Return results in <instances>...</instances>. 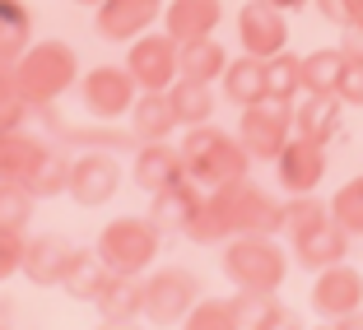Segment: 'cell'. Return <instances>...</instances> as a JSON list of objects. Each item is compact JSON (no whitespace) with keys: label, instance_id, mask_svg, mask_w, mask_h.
Returning <instances> with one entry per match:
<instances>
[{"label":"cell","instance_id":"cell-1","mask_svg":"<svg viewBox=\"0 0 363 330\" xmlns=\"http://www.w3.org/2000/svg\"><path fill=\"white\" fill-rule=\"evenodd\" d=\"M247 144L214 126H191L186 130V144H182V163H186V177L205 191H219V186H233L247 177Z\"/></svg>","mask_w":363,"mask_h":330},{"label":"cell","instance_id":"cell-2","mask_svg":"<svg viewBox=\"0 0 363 330\" xmlns=\"http://www.w3.org/2000/svg\"><path fill=\"white\" fill-rule=\"evenodd\" d=\"M224 270L247 293H275L284 284V251L270 242V233H238L228 242Z\"/></svg>","mask_w":363,"mask_h":330},{"label":"cell","instance_id":"cell-3","mask_svg":"<svg viewBox=\"0 0 363 330\" xmlns=\"http://www.w3.org/2000/svg\"><path fill=\"white\" fill-rule=\"evenodd\" d=\"M154 246H159V228L140 224V219H117V224L103 233L98 242V256L112 275H135L154 261Z\"/></svg>","mask_w":363,"mask_h":330},{"label":"cell","instance_id":"cell-4","mask_svg":"<svg viewBox=\"0 0 363 330\" xmlns=\"http://www.w3.org/2000/svg\"><path fill=\"white\" fill-rule=\"evenodd\" d=\"M289 130H294V103L261 98V103L242 107V130H238V140L247 144L252 159H275L289 144Z\"/></svg>","mask_w":363,"mask_h":330},{"label":"cell","instance_id":"cell-5","mask_svg":"<svg viewBox=\"0 0 363 330\" xmlns=\"http://www.w3.org/2000/svg\"><path fill=\"white\" fill-rule=\"evenodd\" d=\"M70 79H75V52L61 47V42H47V47H38V52H28L23 65H19L23 98H38V103L56 98Z\"/></svg>","mask_w":363,"mask_h":330},{"label":"cell","instance_id":"cell-6","mask_svg":"<svg viewBox=\"0 0 363 330\" xmlns=\"http://www.w3.org/2000/svg\"><path fill=\"white\" fill-rule=\"evenodd\" d=\"M359 307H363V275L359 270L345 266V261L317 270V279H312V312H317V317L350 321Z\"/></svg>","mask_w":363,"mask_h":330},{"label":"cell","instance_id":"cell-7","mask_svg":"<svg viewBox=\"0 0 363 330\" xmlns=\"http://www.w3.org/2000/svg\"><path fill=\"white\" fill-rule=\"evenodd\" d=\"M238 38H242V52L247 56H270L284 52L289 42V23H284V10H279L275 0H247L242 14H238Z\"/></svg>","mask_w":363,"mask_h":330},{"label":"cell","instance_id":"cell-8","mask_svg":"<svg viewBox=\"0 0 363 330\" xmlns=\"http://www.w3.org/2000/svg\"><path fill=\"white\" fill-rule=\"evenodd\" d=\"M275 172H279L289 195L317 191V181L326 177V144H317V140H308V135H294L284 149L275 154Z\"/></svg>","mask_w":363,"mask_h":330},{"label":"cell","instance_id":"cell-9","mask_svg":"<svg viewBox=\"0 0 363 330\" xmlns=\"http://www.w3.org/2000/svg\"><path fill=\"white\" fill-rule=\"evenodd\" d=\"M219 191H224V205L233 214V233H279V205L261 186L233 181V186H219Z\"/></svg>","mask_w":363,"mask_h":330},{"label":"cell","instance_id":"cell-10","mask_svg":"<svg viewBox=\"0 0 363 330\" xmlns=\"http://www.w3.org/2000/svg\"><path fill=\"white\" fill-rule=\"evenodd\" d=\"M126 70H130V79H135L140 89L163 93V89L172 84V75H182L177 52H172V38H145V42H135L130 47Z\"/></svg>","mask_w":363,"mask_h":330},{"label":"cell","instance_id":"cell-11","mask_svg":"<svg viewBox=\"0 0 363 330\" xmlns=\"http://www.w3.org/2000/svg\"><path fill=\"white\" fill-rule=\"evenodd\" d=\"M191 302H196V279L186 270H163L145 288V312L154 321H186L191 317Z\"/></svg>","mask_w":363,"mask_h":330},{"label":"cell","instance_id":"cell-12","mask_svg":"<svg viewBox=\"0 0 363 330\" xmlns=\"http://www.w3.org/2000/svg\"><path fill=\"white\" fill-rule=\"evenodd\" d=\"M294 256H298L308 270H326V266H335V261L350 256V233H345L331 214H326L321 224H312L308 233L294 237Z\"/></svg>","mask_w":363,"mask_h":330},{"label":"cell","instance_id":"cell-13","mask_svg":"<svg viewBox=\"0 0 363 330\" xmlns=\"http://www.w3.org/2000/svg\"><path fill=\"white\" fill-rule=\"evenodd\" d=\"M117 181H121V168L117 159H107V154H84V159L70 168V195L79 205H103L117 195Z\"/></svg>","mask_w":363,"mask_h":330},{"label":"cell","instance_id":"cell-14","mask_svg":"<svg viewBox=\"0 0 363 330\" xmlns=\"http://www.w3.org/2000/svg\"><path fill=\"white\" fill-rule=\"evenodd\" d=\"M345 126V103L340 93H308L298 107H294V130L317 144H331Z\"/></svg>","mask_w":363,"mask_h":330},{"label":"cell","instance_id":"cell-15","mask_svg":"<svg viewBox=\"0 0 363 330\" xmlns=\"http://www.w3.org/2000/svg\"><path fill=\"white\" fill-rule=\"evenodd\" d=\"M130 70H112V65H103V70H94V75L84 79V103L94 117H117V112H126L130 107Z\"/></svg>","mask_w":363,"mask_h":330},{"label":"cell","instance_id":"cell-16","mask_svg":"<svg viewBox=\"0 0 363 330\" xmlns=\"http://www.w3.org/2000/svg\"><path fill=\"white\" fill-rule=\"evenodd\" d=\"M135 177H140V186H150V191H168V186L191 181L182 154H172L159 140H145V149H140V159H135Z\"/></svg>","mask_w":363,"mask_h":330},{"label":"cell","instance_id":"cell-17","mask_svg":"<svg viewBox=\"0 0 363 330\" xmlns=\"http://www.w3.org/2000/svg\"><path fill=\"white\" fill-rule=\"evenodd\" d=\"M224 5L219 0H172L168 5V38L172 42H191V38H210L219 23Z\"/></svg>","mask_w":363,"mask_h":330},{"label":"cell","instance_id":"cell-18","mask_svg":"<svg viewBox=\"0 0 363 330\" xmlns=\"http://www.w3.org/2000/svg\"><path fill=\"white\" fill-rule=\"evenodd\" d=\"M196 205H201L196 181H182V186H168V191H154V228H159V233H186Z\"/></svg>","mask_w":363,"mask_h":330},{"label":"cell","instance_id":"cell-19","mask_svg":"<svg viewBox=\"0 0 363 330\" xmlns=\"http://www.w3.org/2000/svg\"><path fill=\"white\" fill-rule=\"evenodd\" d=\"M177 65H182L186 79H205V84H210V79H224L228 56H224V47L214 42V38H191V42H182Z\"/></svg>","mask_w":363,"mask_h":330},{"label":"cell","instance_id":"cell-20","mask_svg":"<svg viewBox=\"0 0 363 330\" xmlns=\"http://www.w3.org/2000/svg\"><path fill=\"white\" fill-rule=\"evenodd\" d=\"M70 246L56 242V237H43V242L23 246V275L38 279V284H56V279H65V270H70Z\"/></svg>","mask_w":363,"mask_h":330},{"label":"cell","instance_id":"cell-21","mask_svg":"<svg viewBox=\"0 0 363 330\" xmlns=\"http://www.w3.org/2000/svg\"><path fill=\"white\" fill-rule=\"evenodd\" d=\"M224 93L238 107H252L266 98V61L261 56H242V61H228L224 70Z\"/></svg>","mask_w":363,"mask_h":330},{"label":"cell","instance_id":"cell-22","mask_svg":"<svg viewBox=\"0 0 363 330\" xmlns=\"http://www.w3.org/2000/svg\"><path fill=\"white\" fill-rule=\"evenodd\" d=\"M345 52L340 47H321V52L303 56V93H335L345 75Z\"/></svg>","mask_w":363,"mask_h":330},{"label":"cell","instance_id":"cell-23","mask_svg":"<svg viewBox=\"0 0 363 330\" xmlns=\"http://www.w3.org/2000/svg\"><path fill=\"white\" fill-rule=\"evenodd\" d=\"M289 312L279 307L275 293H247V288H238L233 298V326H289Z\"/></svg>","mask_w":363,"mask_h":330},{"label":"cell","instance_id":"cell-24","mask_svg":"<svg viewBox=\"0 0 363 330\" xmlns=\"http://www.w3.org/2000/svg\"><path fill=\"white\" fill-rule=\"evenodd\" d=\"M298 93H303V56H294L284 47L279 56L266 61V98H275V103H294Z\"/></svg>","mask_w":363,"mask_h":330},{"label":"cell","instance_id":"cell-25","mask_svg":"<svg viewBox=\"0 0 363 330\" xmlns=\"http://www.w3.org/2000/svg\"><path fill=\"white\" fill-rule=\"evenodd\" d=\"M172 126H177V107H172V98L145 89V103L135 107V135L140 140H163Z\"/></svg>","mask_w":363,"mask_h":330},{"label":"cell","instance_id":"cell-26","mask_svg":"<svg viewBox=\"0 0 363 330\" xmlns=\"http://www.w3.org/2000/svg\"><path fill=\"white\" fill-rule=\"evenodd\" d=\"M172 107H177V121H186V126H205V117H210V107H214V93L205 79H186L182 75L177 84H172Z\"/></svg>","mask_w":363,"mask_h":330},{"label":"cell","instance_id":"cell-27","mask_svg":"<svg viewBox=\"0 0 363 330\" xmlns=\"http://www.w3.org/2000/svg\"><path fill=\"white\" fill-rule=\"evenodd\" d=\"M326 214H331V205H321L312 191H303V195H289V200L279 205V233L298 237V233H308L312 224H321Z\"/></svg>","mask_w":363,"mask_h":330},{"label":"cell","instance_id":"cell-28","mask_svg":"<svg viewBox=\"0 0 363 330\" xmlns=\"http://www.w3.org/2000/svg\"><path fill=\"white\" fill-rule=\"evenodd\" d=\"M65 284L75 288V298H98V288L107 284V275H103V256L75 251V256H70V270H65Z\"/></svg>","mask_w":363,"mask_h":330},{"label":"cell","instance_id":"cell-29","mask_svg":"<svg viewBox=\"0 0 363 330\" xmlns=\"http://www.w3.org/2000/svg\"><path fill=\"white\" fill-rule=\"evenodd\" d=\"M331 219L345 228L350 237H363V181L354 177L350 186H340L331 200Z\"/></svg>","mask_w":363,"mask_h":330},{"label":"cell","instance_id":"cell-30","mask_svg":"<svg viewBox=\"0 0 363 330\" xmlns=\"http://www.w3.org/2000/svg\"><path fill=\"white\" fill-rule=\"evenodd\" d=\"M28 42V10L19 0H0V56L19 52Z\"/></svg>","mask_w":363,"mask_h":330},{"label":"cell","instance_id":"cell-31","mask_svg":"<svg viewBox=\"0 0 363 330\" xmlns=\"http://www.w3.org/2000/svg\"><path fill=\"white\" fill-rule=\"evenodd\" d=\"M19 266H23V242H19V233H14V228L0 224V279L14 275Z\"/></svg>","mask_w":363,"mask_h":330},{"label":"cell","instance_id":"cell-32","mask_svg":"<svg viewBox=\"0 0 363 330\" xmlns=\"http://www.w3.org/2000/svg\"><path fill=\"white\" fill-rule=\"evenodd\" d=\"M340 103L345 107H363V65H345V75H340Z\"/></svg>","mask_w":363,"mask_h":330},{"label":"cell","instance_id":"cell-33","mask_svg":"<svg viewBox=\"0 0 363 330\" xmlns=\"http://www.w3.org/2000/svg\"><path fill=\"white\" fill-rule=\"evenodd\" d=\"M191 326H233V302H210V307L191 312Z\"/></svg>","mask_w":363,"mask_h":330},{"label":"cell","instance_id":"cell-34","mask_svg":"<svg viewBox=\"0 0 363 330\" xmlns=\"http://www.w3.org/2000/svg\"><path fill=\"white\" fill-rule=\"evenodd\" d=\"M317 10L321 19H331V23H354V10H359V0H317Z\"/></svg>","mask_w":363,"mask_h":330},{"label":"cell","instance_id":"cell-35","mask_svg":"<svg viewBox=\"0 0 363 330\" xmlns=\"http://www.w3.org/2000/svg\"><path fill=\"white\" fill-rule=\"evenodd\" d=\"M340 52H345V61H350V65H363V23H345Z\"/></svg>","mask_w":363,"mask_h":330},{"label":"cell","instance_id":"cell-36","mask_svg":"<svg viewBox=\"0 0 363 330\" xmlns=\"http://www.w3.org/2000/svg\"><path fill=\"white\" fill-rule=\"evenodd\" d=\"M275 5H279V10L289 14V10H298V5H308V0H275Z\"/></svg>","mask_w":363,"mask_h":330},{"label":"cell","instance_id":"cell-37","mask_svg":"<svg viewBox=\"0 0 363 330\" xmlns=\"http://www.w3.org/2000/svg\"><path fill=\"white\" fill-rule=\"evenodd\" d=\"M354 23H363V0H359V10H354Z\"/></svg>","mask_w":363,"mask_h":330},{"label":"cell","instance_id":"cell-38","mask_svg":"<svg viewBox=\"0 0 363 330\" xmlns=\"http://www.w3.org/2000/svg\"><path fill=\"white\" fill-rule=\"evenodd\" d=\"M79 5H103V0H79Z\"/></svg>","mask_w":363,"mask_h":330},{"label":"cell","instance_id":"cell-39","mask_svg":"<svg viewBox=\"0 0 363 330\" xmlns=\"http://www.w3.org/2000/svg\"><path fill=\"white\" fill-rule=\"evenodd\" d=\"M359 181H363V177H359Z\"/></svg>","mask_w":363,"mask_h":330}]
</instances>
